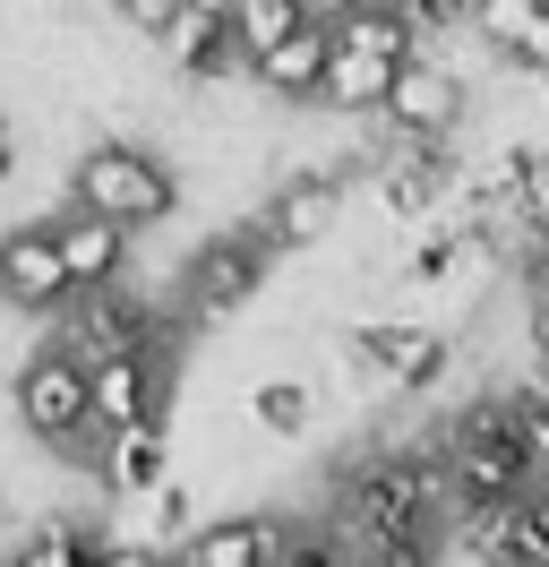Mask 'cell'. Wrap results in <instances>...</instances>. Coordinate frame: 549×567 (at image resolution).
<instances>
[{
  "instance_id": "cell-1",
  "label": "cell",
  "mask_w": 549,
  "mask_h": 567,
  "mask_svg": "<svg viewBox=\"0 0 549 567\" xmlns=\"http://www.w3.org/2000/svg\"><path fill=\"white\" fill-rule=\"evenodd\" d=\"M438 507H446V473L421 464V456H404V447H386V456H361L343 473L327 533L343 542V559H370V550H429Z\"/></svg>"
},
{
  "instance_id": "cell-2",
  "label": "cell",
  "mask_w": 549,
  "mask_h": 567,
  "mask_svg": "<svg viewBox=\"0 0 549 567\" xmlns=\"http://www.w3.org/2000/svg\"><path fill=\"white\" fill-rule=\"evenodd\" d=\"M438 456H446V498L455 507H515L532 498V456H524V430H515L507 395H480L464 413L438 422Z\"/></svg>"
},
{
  "instance_id": "cell-3",
  "label": "cell",
  "mask_w": 549,
  "mask_h": 567,
  "mask_svg": "<svg viewBox=\"0 0 549 567\" xmlns=\"http://www.w3.org/2000/svg\"><path fill=\"white\" fill-rule=\"evenodd\" d=\"M69 207L112 224V233H146V224H164L180 207V181L146 146H86L77 173H69Z\"/></svg>"
},
{
  "instance_id": "cell-4",
  "label": "cell",
  "mask_w": 549,
  "mask_h": 567,
  "mask_svg": "<svg viewBox=\"0 0 549 567\" xmlns=\"http://www.w3.org/2000/svg\"><path fill=\"white\" fill-rule=\"evenodd\" d=\"M18 422L43 439V447H77L86 456V439H95V370L77 353H34L18 370Z\"/></svg>"
},
{
  "instance_id": "cell-5",
  "label": "cell",
  "mask_w": 549,
  "mask_h": 567,
  "mask_svg": "<svg viewBox=\"0 0 549 567\" xmlns=\"http://www.w3.org/2000/svg\"><path fill=\"white\" fill-rule=\"evenodd\" d=\"M267 233L258 224H240V233H215V241H198V258H189V276H180V301L198 310V319H232L240 301L267 284Z\"/></svg>"
},
{
  "instance_id": "cell-6",
  "label": "cell",
  "mask_w": 549,
  "mask_h": 567,
  "mask_svg": "<svg viewBox=\"0 0 549 567\" xmlns=\"http://www.w3.org/2000/svg\"><path fill=\"white\" fill-rule=\"evenodd\" d=\"M61 353H77L86 370H103V361H130V353H164V319L137 301V292H86V301H69V344Z\"/></svg>"
},
{
  "instance_id": "cell-7",
  "label": "cell",
  "mask_w": 549,
  "mask_h": 567,
  "mask_svg": "<svg viewBox=\"0 0 549 567\" xmlns=\"http://www.w3.org/2000/svg\"><path fill=\"white\" fill-rule=\"evenodd\" d=\"M343 353L361 361L370 379H386V388H429L446 370V336L438 327H412V319H361L343 336Z\"/></svg>"
},
{
  "instance_id": "cell-8",
  "label": "cell",
  "mask_w": 549,
  "mask_h": 567,
  "mask_svg": "<svg viewBox=\"0 0 549 567\" xmlns=\"http://www.w3.org/2000/svg\"><path fill=\"white\" fill-rule=\"evenodd\" d=\"M172 413V361L164 353H130L95 370V430H164Z\"/></svg>"
},
{
  "instance_id": "cell-9",
  "label": "cell",
  "mask_w": 549,
  "mask_h": 567,
  "mask_svg": "<svg viewBox=\"0 0 549 567\" xmlns=\"http://www.w3.org/2000/svg\"><path fill=\"white\" fill-rule=\"evenodd\" d=\"M464 121V78L446 61H404L395 78V104H386V138H412V146H446Z\"/></svg>"
},
{
  "instance_id": "cell-10",
  "label": "cell",
  "mask_w": 549,
  "mask_h": 567,
  "mask_svg": "<svg viewBox=\"0 0 549 567\" xmlns=\"http://www.w3.org/2000/svg\"><path fill=\"white\" fill-rule=\"evenodd\" d=\"M0 301L9 310H69L77 301V284H69L61 249H52V233L43 224H18V233H0Z\"/></svg>"
},
{
  "instance_id": "cell-11",
  "label": "cell",
  "mask_w": 549,
  "mask_h": 567,
  "mask_svg": "<svg viewBox=\"0 0 549 567\" xmlns=\"http://www.w3.org/2000/svg\"><path fill=\"white\" fill-rule=\"evenodd\" d=\"M327 70H335V18H327V9H309V27L292 43H274L249 78L267 86L274 104H318V95H327Z\"/></svg>"
},
{
  "instance_id": "cell-12",
  "label": "cell",
  "mask_w": 549,
  "mask_h": 567,
  "mask_svg": "<svg viewBox=\"0 0 549 567\" xmlns=\"http://www.w3.org/2000/svg\"><path fill=\"white\" fill-rule=\"evenodd\" d=\"M335 215H343V181L292 173V181L267 198L258 233H267V249H309V241H327V233H335Z\"/></svg>"
},
{
  "instance_id": "cell-13",
  "label": "cell",
  "mask_w": 549,
  "mask_h": 567,
  "mask_svg": "<svg viewBox=\"0 0 549 567\" xmlns=\"http://www.w3.org/2000/svg\"><path fill=\"white\" fill-rule=\"evenodd\" d=\"M43 233H52V249H61L77 301H86V292H112V284H121V267H130V233H112V224H95V215H77V207L52 215Z\"/></svg>"
},
{
  "instance_id": "cell-14",
  "label": "cell",
  "mask_w": 549,
  "mask_h": 567,
  "mask_svg": "<svg viewBox=\"0 0 549 567\" xmlns=\"http://www.w3.org/2000/svg\"><path fill=\"white\" fill-rule=\"evenodd\" d=\"M377 189H386V207H395V215H438L446 189H455V155H446V146L386 138V155H377Z\"/></svg>"
},
{
  "instance_id": "cell-15",
  "label": "cell",
  "mask_w": 549,
  "mask_h": 567,
  "mask_svg": "<svg viewBox=\"0 0 549 567\" xmlns=\"http://www.w3.org/2000/svg\"><path fill=\"white\" fill-rule=\"evenodd\" d=\"M283 542H292L283 516H215L206 533H189L180 567H274V559H283Z\"/></svg>"
},
{
  "instance_id": "cell-16",
  "label": "cell",
  "mask_w": 549,
  "mask_h": 567,
  "mask_svg": "<svg viewBox=\"0 0 549 567\" xmlns=\"http://www.w3.org/2000/svg\"><path fill=\"white\" fill-rule=\"evenodd\" d=\"M164 52H172V70L180 78H232L240 70V43H232V9H172V35H164Z\"/></svg>"
},
{
  "instance_id": "cell-17",
  "label": "cell",
  "mask_w": 549,
  "mask_h": 567,
  "mask_svg": "<svg viewBox=\"0 0 549 567\" xmlns=\"http://www.w3.org/2000/svg\"><path fill=\"white\" fill-rule=\"evenodd\" d=\"M395 61H377V52H343L335 43V70H327V95L318 104L352 112V121H386V104H395Z\"/></svg>"
},
{
  "instance_id": "cell-18",
  "label": "cell",
  "mask_w": 549,
  "mask_h": 567,
  "mask_svg": "<svg viewBox=\"0 0 549 567\" xmlns=\"http://www.w3.org/2000/svg\"><path fill=\"white\" fill-rule=\"evenodd\" d=\"M103 482H112V491H164L172 482V439L164 430H112V439H103Z\"/></svg>"
},
{
  "instance_id": "cell-19",
  "label": "cell",
  "mask_w": 549,
  "mask_h": 567,
  "mask_svg": "<svg viewBox=\"0 0 549 567\" xmlns=\"http://www.w3.org/2000/svg\"><path fill=\"white\" fill-rule=\"evenodd\" d=\"M335 43L343 52H377V61H395V70H404V61H421V52H412V18L404 9H335Z\"/></svg>"
},
{
  "instance_id": "cell-20",
  "label": "cell",
  "mask_w": 549,
  "mask_h": 567,
  "mask_svg": "<svg viewBox=\"0 0 549 567\" xmlns=\"http://www.w3.org/2000/svg\"><path fill=\"white\" fill-rule=\"evenodd\" d=\"M309 27V9L301 0H232V43H240V61L258 70L274 43H292Z\"/></svg>"
},
{
  "instance_id": "cell-21",
  "label": "cell",
  "mask_w": 549,
  "mask_h": 567,
  "mask_svg": "<svg viewBox=\"0 0 549 567\" xmlns=\"http://www.w3.org/2000/svg\"><path fill=\"white\" fill-rule=\"evenodd\" d=\"M103 550H112V542H103L86 516H43L18 559H27V567H103Z\"/></svg>"
},
{
  "instance_id": "cell-22",
  "label": "cell",
  "mask_w": 549,
  "mask_h": 567,
  "mask_svg": "<svg viewBox=\"0 0 549 567\" xmlns=\"http://www.w3.org/2000/svg\"><path fill=\"white\" fill-rule=\"evenodd\" d=\"M480 567H549V491L515 498L507 525H498V550H489Z\"/></svg>"
},
{
  "instance_id": "cell-23",
  "label": "cell",
  "mask_w": 549,
  "mask_h": 567,
  "mask_svg": "<svg viewBox=\"0 0 549 567\" xmlns=\"http://www.w3.org/2000/svg\"><path fill=\"white\" fill-rule=\"evenodd\" d=\"M249 413H258V430H274V439H292V430H309V413H318V395H309V379H258V395H249Z\"/></svg>"
},
{
  "instance_id": "cell-24",
  "label": "cell",
  "mask_w": 549,
  "mask_h": 567,
  "mask_svg": "<svg viewBox=\"0 0 549 567\" xmlns=\"http://www.w3.org/2000/svg\"><path fill=\"white\" fill-rule=\"evenodd\" d=\"M507 61L532 78V86H549V0H532V18H524V35L507 43Z\"/></svg>"
},
{
  "instance_id": "cell-25",
  "label": "cell",
  "mask_w": 549,
  "mask_h": 567,
  "mask_svg": "<svg viewBox=\"0 0 549 567\" xmlns=\"http://www.w3.org/2000/svg\"><path fill=\"white\" fill-rule=\"evenodd\" d=\"M274 567H343V542H335V533H327V525H292V542H283V559H274Z\"/></svg>"
},
{
  "instance_id": "cell-26",
  "label": "cell",
  "mask_w": 549,
  "mask_h": 567,
  "mask_svg": "<svg viewBox=\"0 0 549 567\" xmlns=\"http://www.w3.org/2000/svg\"><path fill=\"white\" fill-rule=\"evenodd\" d=\"M103 567H180V559H164L155 542H112V550H103Z\"/></svg>"
},
{
  "instance_id": "cell-27",
  "label": "cell",
  "mask_w": 549,
  "mask_h": 567,
  "mask_svg": "<svg viewBox=\"0 0 549 567\" xmlns=\"http://www.w3.org/2000/svg\"><path fill=\"white\" fill-rule=\"evenodd\" d=\"M155 525H164V533L189 525V491H180V482H164V491H155Z\"/></svg>"
},
{
  "instance_id": "cell-28",
  "label": "cell",
  "mask_w": 549,
  "mask_h": 567,
  "mask_svg": "<svg viewBox=\"0 0 549 567\" xmlns=\"http://www.w3.org/2000/svg\"><path fill=\"white\" fill-rule=\"evenodd\" d=\"M343 567H429V550H370V559H343Z\"/></svg>"
},
{
  "instance_id": "cell-29",
  "label": "cell",
  "mask_w": 549,
  "mask_h": 567,
  "mask_svg": "<svg viewBox=\"0 0 549 567\" xmlns=\"http://www.w3.org/2000/svg\"><path fill=\"white\" fill-rule=\"evenodd\" d=\"M524 336H532V353H541V370H549V301H532V327H524Z\"/></svg>"
},
{
  "instance_id": "cell-30",
  "label": "cell",
  "mask_w": 549,
  "mask_h": 567,
  "mask_svg": "<svg viewBox=\"0 0 549 567\" xmlns=\"http://www.w3.org/2000/svg\"><path fill=\"white\" fill-rule=\"evenodd\" d=\"M532 301H549V233L532 241Z\"/></svg>"
},
{
  "instance_id": "cell-31",
  "label": "cell",
  "mask_w": 549,
  "mask_h": 567,
  "mask_svg": "<svg viewBox=\"0 0 549 567\" xmlns=\"http://www.w3.org/2000/svg\"><path fill=\"white\" fill-rule=\"evenodd\" d=\"M0 173H9V130H0Z\"/></svg>"
},
{
  "instance_id": "cell-32",
  "label": "cell",
  "mask_w": 549,
  "mask_h": 567,
  "mask_svg": "<svg viewBox=\"0 0 549 567\" xmlns=\"http://www.w3.org/2000/svg\"><path fill=\"white\" fill-rule=\"evenodd\" d=\"M0 567H27V559H0Z\"/></svg>"
}]
</instances>
